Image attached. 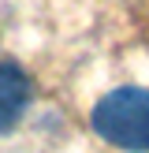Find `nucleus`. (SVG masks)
<instances>
[{
	"label": "nucleus",
	"mask_w": 149,
	"mask_h": 153,
	"mask_svg": "<svg viewBox=\"0 0 149 153\" xmlns=\"http://www.w3.org/2000/svg\"><path fill=\"white\" fill-rule=\"evenodd\" d=\"M89 127L116 149L149 153V90L142 86L108 90L89 112Z\"/></svg>",
	"instance_id": "obj_1"
},
{
	"label": "nucleus",
	"mask_w": 149,
	"mask_h": 153,
	"mask_svg": "<svg viewBox=\"0 0 149 153\" xmlns=\"http://www.w3.org/2000/svg\"><path fill=\"white\" fill-rule=\"evenodd\" d=\"M30 94H34L30 75L22 71L15 60H0V134H7V131L19 127L22 112H26V105H30Z\"/></svg>",
	"instance_id": "obj_2"
}]
</instances>
